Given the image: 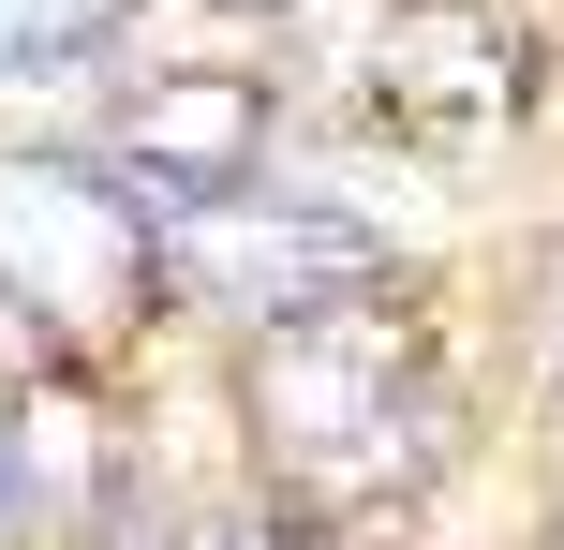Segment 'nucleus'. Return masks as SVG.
I'll return each instance as SVG.
<instances>
[{"instance_id": "nucleus-1", "label": "nucleus", "mask_w": 564, "mask_h": 550, "mask_svg": "<svg viewBox=\"0 0 564 550\" xmlns=\"http://www.w3.org/2000/svg\"><path fill=\"white\" fill-rule=\"evenodd\" d=\"M460 402L431 373V343L387 298H327L297 327H253V462L297 506H387L446 462Z\"/></svg>"}, {"instance_id": "nucleus-2", "label": "nucleus", "mask_w": 564, "mask_h": 550, "mask_svg": "<svg viewBox=\"0 0 564 550\" xmlns=\"http://www.w3.org/2000/svg\"><path fill=\"white\" fill-rule=\"evenodd\" d=\"M149 283L208 327H297L327 298L387 283V238L327 194H282V179H208V194H149Z\"/></svg>"}, {"instance_id": "nucleus-3", "label": "nucleus", "mask_w": 564, "mask_h": 550, "mask_svg": "<svg viewBox=\"0 0 564 550\" xmlns=\"http://www.w3.org/2000/svg\"><path fill=\"white\" fill-rule=\"evenodd\" d=\"M0 298L59 357L134 343L149 313V194L89 149H0Z\"/></svg>"}, {"instance_id": "nucleus-4", "label": "nucleus", "mask_w": 564, "mask_h": 550, "mask_svg": "<svg viewBox=\"0 0 564 550\" xmlns=\"http://www.w3.org/2000/svg\"><path fill=\"white\" fill-rule=\"evenodd\" d=\"M535 89V45L506 30V0H387L357 45V119L401 149H476L520 119Z\"/></svg>"}, {"instance_id": "nucleus-5", "label": "nucleus", "mask_w": 564, "mask_h": 550, "mask_svg": "<svg viewBox=\"0 0 564 550\" xmlns=\"http://www.w3.org/2000/svg\"><path fill=\"white\" fill-rule=\"evenodd\" d=\"M105 164L134 179V194H208V179H253V164H268V89L224 75V60H194V75H134V89H119Z\"/></svg>"}, {"instance_id": "nucleus-6", "label": "nucleus", "mask_w": 564, "mask_h": 550, "mask_svg": "<svg viewBox=\"0 0 564 550\" xmlns=\"http://www.w3.org/2000/svg\"><path fill=\"white\" fill-rule=\"evenodd\" d=\"M119 15H134V0H0V89L15 75H75Z\"/></svg>"}, {"instance_id": "nucleus-7", "label": "nucleus", "mask_w": 564, "mask_h": 550, "mask_svg": "<svg viewBox=\"0 0 564 550\" xmlns=\"http://www.w3.org/2000/svg\"><path fill=\"white\" fill-rule=\"evenodd\" d=\"M178 550H297V521H208V536H178Z\"/></svg>"}]
</instances>
